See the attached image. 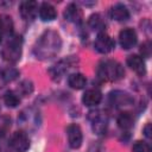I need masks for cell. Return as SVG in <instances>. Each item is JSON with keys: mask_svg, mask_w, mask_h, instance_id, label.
Listing matches in <instances>:
<instances>
[{"mask_svg": "<svg viewBox=\"0 0 152 152\" xmlns=\"http://www.w3.org/2000/svg\"><path fill=\"white\" fill-rule=\"evenodd\" d=\"M82 11L78 8V6L76 4H70L66 6L65 11H64V18L70 21V23H75L78 24L82 21Z\"/></svg>", "mask_w": 152, "mask_h": 152, "instance_id": "cell-11", "label": "cell"}, {"mask_svg": "<svg viewBox=\"0 0 152 152\" xmlns=\"http://www.w3.org/2000/svg\"><path fill=\"white\" fill-rule=\"evenodd\" d=\"M68 83L74 89H82L87 83V78L80 72H74L68 77Z\"/></svg>", "mask_w": 152, "mask_h": 152, "instance_id": "cell-17", "label": "cell"}, {"mask_svg": "<svg viewBox=\"0 0 152 152\" xmlns=\"http://www.w3.org/2000/svg\"><path fill=\"white\" fill-rule=\"evenodd\" d=\"M142 132H144V135H145L147 139H151V124H147V125L144 127Z\"/></svg>", "mask_w": 152, "mask_h": 152, "instance_id": "cell-26", "label": "cell"}, {"mask_svg": "<svg viewBox=\"0 0 152 152\" xmlns=\"http://www.w3.org/2000/svg\"><path fill=\"white\" fill-rule=\"evenodd\" d=\"M109 99L112 101L113 104H115L116 107H121V106H128L133 102V99L125 91L121 90H115L112 91L109 95Z\"/></svg>", "mask_w": 152, "mask_h": 152, "instance_id": "cell-10", "label": "cell"}, {"mask_svg": "<svg viewBox=\"0 0 152 152\" xmlns=\"http://www.w3.org/2000/svg\"><path fill=\"white\" fill-rule=\"evenodd\" d=\"M10 145L15 152H26L30 147V140L25 132L18 131L14 132L13 135L11 137Z\"/></svg>", "mask_w": 152, "mask_h": 152, "instance_id": "cell-4", "label": "cell"}, {"mask_svg": "<svg viewBox=\"0 0 152 152\" xmlns=\"http://www.w3.org/2000/svg\"><path fill=\"white\" fill-rule=\"evenodd\" d=\"M62 40L56 31H45L38 39L34 46V55L40 59H46L56 56L61 50Z\"/></svg>", "mask_w": 152, "mask_h": 152, "instance_id": "cell-1", "label": "cell"}, {"mask_svg": "<svg viewBox=\"0 0 152 152\" xmlns=\"http://www.w3.org/2000/svg\"><path fill=\"white\" fill-rule=\"evenodd\" d=\"M134 124V118L129 112H122L118 116V126L122 129H129Z\"/></svg>", "mask_w": 152, "mask_h": 152, "instance_id": "cell-19", "label": "cell"}, {"mask_svg": "<svg viewBox=\"0 0 152 152\" xmlns=\"http://www.w3.org/2000/svg\"><path fill=\"white\" fill-rule=\"evenodd\" d=\"M97 75L104 81H119L124 77L125 70L121 64L115 61H104L99 65Z\"/></svg>", "mask_w": 152, "mask_h": 152, "instance_id": "cell-2", "label": "cell"}, {"mask_svg": "<svg viewBox=\"0 0 152 152\" xmlns=\"http://www.w3.org/2000/svg\"><path fill=\"white\" fill-rule=\"evenodd\" d=\"M88 24L94 31H97L99 33L103 32V30L106 28V23H104L103 18L101 17V14H99V13H95V14L90 15Z\"/></svg>", "mask_w": 152, "mask_h": 152, "instance_id": "cell-18", "label": "cell"}, {"mask_svg": "<svg viewBox=\"0 0 152 152\" xmlns=\"http://www.w3.org/2000/svg\"><path fill=\"white\" fill-rule=\"evenodd\" d=\"M57 12L55 7L49 2H43L39 7V17L44 21H51L56 18Z\"/></svg>", "mask_w": 152, "mask_h": 152, "instance_id": "cell-16", "label": "cell"}, {"mask_svg": "<svg viewBox=\"0 0 152 152\" xmlns=\"http://www.w3.org/2000/svg\"><path fill=\"white\" fill-rule=\"evenodd\" d=\"M0 75H1V78H2L4 81H6V82H11V81L15 80V78L19 76V71H18L17 69H14V68L8 66V68L2 69L1 72H0Z\"/></svg>", "mask_w": 152, "mask_h": 152, "instance_id": "cell-22", "label": "cell"}, {"mask_svg": "<svg viewBox=\"0 0 152 152\" xmlns=\"http://www.w3.org/2000/svg\"><path fill=\"white\" fill-rule=\"evenodd\" d=\"M71 65V58H68L65 61H61L59 63L55 64L51 69H50V74H51V77L53 80H59L62 77V75L66 71L68 68H70Z\"/></svg>", "mask_w": 152, "mask_h": 152, "instance_id": "cell-15", "label": "cell"}, {"mask_svg": "<svg viewBox=\"0 0 152 152\" xmlns=\"http://www.w3.org/2000/svg\"><path fill=\"white\" fill-rule=\"evenodd\" d=\"M132 151L133 152H150L151 148H150V145L145 141H135L132 147Z\"/></svg>", "mask_w": 152, "mask_h": 152, "instance_id": "cell-24", "label": "cell"}, {"mask_svg": "<svg viewBox=\"0 0 152 152\" xmlns=\"http://www.w3.org/2000/svg\"><path fill=\"white\" fill-rule=\"evenodd\" d=\"M20 15L25 20H33L38 12V4L36 1H23L19 7Z\"/></svg>", "mask_w": 152, "mask_h": 152, "instance_id": "cell-9", "label": "cell"}, {"mask_svg": "<svg viewBox=\"0 0 152 152\" xmlns=\"http://www.w3.org/2000/svg\"><path fill=\"white\" fill-rule=\"evenodd\" d=\"M0 43H1V33H0Z\"/></svg>", "mask_w": 152, "mask_h": 152, "instance_id": "cell-27", "label": "cell"}, {"mask_svg": "<svg viewBox=\"0 0 152 152\" xmlns=\"http://www.w3.org/2000/svg\"><path fill=\"white\" fill-rule=\"evenodd\" d=\"M102 99V94L97 90V89H88L83 96H82V102L86 104V106H96L100 103Z\"/></svg>", "mask_w": 152, "mask_h": 152, "instance_id": "cell-13", "label": "cell"}, {"mask_svg": "<svg viewBox=\"0 0 152 152\" xmlns=\"http://www.w3.org/2000/svg\"><path fill=\"white\" fill-rule=\"evenodd\" d=\"M140 57H150L151 56V43L147 40L145 43H142V45L140 46Z\"/></svg>", "mask_w": 152, "mask_h": 152, "instance_id": "cell-25", "label": "cell"}, {"mask_svg": "<svg viewBox=\"0 0 152 152\" xmlns=\"http://www.w3.org/2000/svg\"><path fill=\"white\" fill-rule=\"evenodd\" d=\"M127 64L128 66L135 71L138 75H144L145 71H146V68H145V62L142 59V57L138 56V55H131L128 56L127 58Z\"/></svg>", "mask_w": 152, "mask_h": 152, "instance_id": "cell-12", "label": "cell"}, {"mask_svg": "<svg viewBox=\"0 0 152 152\" xmlns=\"http://www.w3.org/2000/svg\"><path fill=\"white\" fill-rule=\"evenodd\" d=\"M110 17L116 21H125L129 18V12L125 5L116 4L110 8Z\"/></svg>", "mask_w": 152, "mask_h": 152, "instance_id": "cell-14", "label": "cell"}, {"mask_svg": "<svg viewBox=\"0 0 152 152\" xmlns=\"http://www.w3.org/2000/svg\"><path fill=\"white\" fill-rule=\"evenodd\" d=\"M115 46L114 40L104 32H101L97 34V37L95 38L94 42V48L97 52L100 53H108L110 52Z\"/></svg>", "mask_w": 152, "mask_h": 152, "instance_id": "cell-5", "label": "cell"}, {"mask_svg": "<svg viewBox=\"0 0 152 152\" xmlns=\"http://www.w3.org/2000/svg\"><path fill=\"white\" fill-rule=\"evenodd\" d=\"M88 119L93 125V129L96 133H102L106 129L107 126V116L104 115V113H102L99 109L95 110H90L88 113Z\"/></svg>", "mask_w": 152, "mask_h": 152, "instance_id": "cell-6", "label": "cell"}, {"mask_svg": "<svg viewBox=\"0 0 152 152\" xmlns=\"http://www.w3.org/2000/svg\"><path fill=\"white\" fill-rule=\"evenodd\" d=\"M137 40H138L137 33H135V31H134L133 28H129V27L124 28V30L120 32V34H119L120 45H121V48L125 49V50H128V49L133 48V46L137 44Z\"/></svg>", "mask_w": 152, "mask_h": 152, "instance_id": "cell-8", "label": "cell"}, {"mask_svg": "<svg viewBox=\"0 0 152 152\" xmlns=\"http://www.w3.org/2000/svg\"><path fill=\"white\" fill-rule=\"evenodd\" d=\"M66 135H68V141L71 148H78L81 146L83 135H82V131L78 125L76 124L69 125L66 128Z\"/></svg>", "mask_w": 152, "mask_h": 152, "instance_id": "cell-7", "label": "cell"}, {"mask_svg": "<svg viewBox=\"0 0 152 152\" xmlns=\"http://www.w3.org/2000/svg\"><path fill=\"white\" fill-rule=\"evenodd\" d=\"M13 31L12 18L7 14H0V33L11 34Z\"/></svg>", "mask_w": 152, "mask_h": 152, "instance_id": "cell-20", "label": "cell"}, {"mask_svg": "<svg viewBox=\"0 0 152 152\" xmlns=\"http://www.w3.org/2000/svg\"><path fill=\"white\" fill-rule=\"evenodd\" d=\"M4 102H5V104L7 107L14 108V107H17L19 104L20 99H19V96H18L17 93L10 90V91H6L5 93V95H4Z\"/></svg>", "mask_w": 152, "mask_h": 152, "instance_id": "cell-21", "label": "cell"}, {"mask_svg": "<svg viewBox=\"0 0 152 152\" xmlns=\"http://www.w3.org/2000/svg\"><path fill=\"white\" fill-rule=\"evenodd\" d=\"M18 90H19L20 94H23L24 96H26V95H28V94L32 93V90H33V84H32V82H30V81H23V82L20 83Z\"/></svg>", "mask_w": 152, "mask_h": 152, "instance_id": "cell-23", "label": "cell"}, {"mask_svg": "<svg viewBox=\"0 0 152 152\" xmlns=\"http://www.w3.org/2000/svg\"><path fill=\"white\" fill-rule=\"evenodd\" d=\"M21 44H23L21 37H19V36L12 37L7 42L5 48L1 50L2 58L7 62H11V63L19 61L20 56H21Z\"/></svg>", "mask_w": 152, "mask_h": 152, "instance_id": "cell-3", "label": "cell"}]
</instances>
